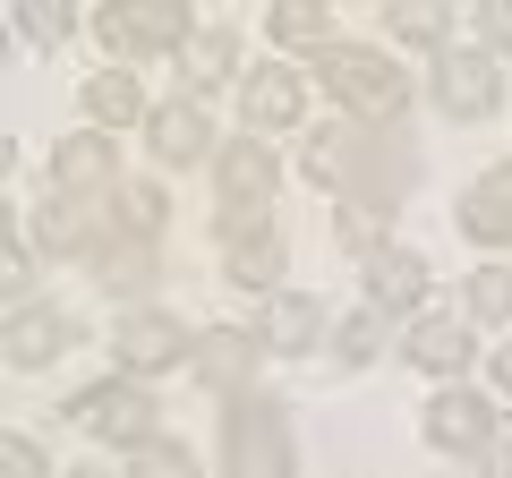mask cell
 Returning <instances> with one entry per match:
<instances>
[{"label": "cell", "instance_id": "22", "mask_svg": "<svg viewBox=\"0 0 512 478\" xmlns=\"http://www.w3.org/2000/svg\"><path fill=\"white\" fill-rule=\"evenodd\" d=\"M154 274H163V265H154L146 239H111V257L94 265V282H103L111 299H146V291H154Z\"/></svg>", "mask_w": 512, "mask_h": 478}, {"label": "cell", "instance_id": "36", "mask_svg": "<svg viewBox=\"0 0 512 478\" xmlns=\"http://www.w3.org/2000/svg\"><path fill=\"white\" fill-rule=\"evenodd\" d=\"M495 385H504V393H512V342H504V350H495Z\"/></svg>", "mask_w": 512, "mask_h": 478}, {"label": "cell", "instance_id": "10", "mask_svg": "<svg viewBox=\"0 0 512 478\" xmlns=\"http://www.w3.org/2000/svg\"><path fill=\"white\" fill-rule=\"evenodd\" d=\"M359 274H367V308H384V316H419L427 291H436V274H427L419 248H376Z\"/></svg>", "mask_w": 512, "mask_h": 478}, {"label": "cell", "instance_id": "35", "mask_svg": "<svg viewBox=\"0 0 512 478\" xmlns=\"http://www.w3.org/2000/svg\"><path fill=\"white\" fill-rule=\"evenodd\" d=\"M487 470L512 478V419H495V436H487Z\"/></svg>", "mask_w": 512, "mask_h": 478}, {"label": "cell", "instance_id": "32", "mask_svg": "<svg viewBox=\"0 0 512 478\" xmlns=\"http://www.w3.org/2000/svg\"><path fill=\"white\" fill-rule=\"evenodd\" d=\"M0 478H52L43 444H35V436H9V444H0Z\"/></svg>", "mask_w": 512, "mask_h": 478}, {"label": "cell", "instance_id": "27", "mask_svg": "<svg viewBox=\"0 0 512 478\" xmlns=\"http://www.w3.org/2000/svg\"><path fill=\"white\" fill-rule=\"evenodd\" d=\"M470 316L478 325H504L512 316V265H478L470 274Z\"/></svg>", "mask_w": 512, "mask_h": 478}, {"label": "cell", "instance_id": "30", "mask_svg": "<svg viewBox=\"0 0 512 478\" xmlns=\"http://www.w3.org/2000/svg\"><path fill=\"white\" fill-rule=\"evenodd\" d=\"M333 231H342V248H359V265H367V257H376V231H384V205H359V197H342Z\"/></svg>", "mask_w": 512, "mask_h": 478}, {"label": "cell", "instance_id": "37", "mask_svg": "<svg viewBox=\"0 0 512 478\" xmlns=\"http://www.w3.org/2000/svg\"><path fill=\"white\" fill-rule=\"evenodd\" d=\"M69 478H103V470H69Z\"/></svg>", "mask_w": 512, "mask_h": 478}, {"label": "cell", "instance_id": "1", "mask_svg": "<svg viewBox=\"0 0 512 478\" xmlns=\"http://www.w3.org/2000/svg\"><path fill=\"white\" fill-rule=\"evenodd\" d=\"M316 69H325V94H342V103L359 111V120H376V129H393L410 111V77L393 69L376 43H325Z\"/></svg>", "mask_w": 512, "mask_h": 478}, {"label": "cell", "instance_id": "20", "mask_svg": "<svg viewBox=\"0 0 512 478\" xmlns=\"http://www.w3.org/2000/svg\"><path fill=\"white\" fill-rule=\"evenodd\" d=\"M239 69V35H231V26H197V35H188L180 43V77H188V86H222V77H231Z\"/></svg>", "mask_w": 512, "mask_h": 478}, {"label": "cell", "instance_id": "2", "mask_svg": "<svg viewBox=\"0 0 512 478\" xmlns=\"http://www.w3.org/2000/svg\"><path fill=\"white\" fill-rule=\"evenodd\" d=\"M222 470L231 478H291V419H282L274 393H239L222 410Z\"/></svg>", "mask_w": 512, "mask_h": 478}, {"label": "cell", "instance_id": "5", "mask_svg": "<svg viewBox=\"0 0 512 478\" xmlns=\"http://www.w3.org/2000/svg\"><path fill=\"white\" fill-rule=\"evenodd\" d=\"M69 419L77 427H94V436H111V444H128V453H146L154 436H163V402H154L146 385H128V376H103V385H86L69 402Z\"/></svg>", "mask_w": 512, "mask_h": 478}, {"label": "cell", "instance_id": "38", "mask_svg": "<svg viewBox=\"0 0 512 478\" xmlns=\"http://www.w3.org/2000/svg\"><path fill=\"white\" fill-rule=\"evenodd\" d=\"M478 478H495V470H478Z\"/></svg>", "mask_w": 512, "mask_h": 478}, {"label": "cell", "instance_id": "3", "mask_svg": "<svg viewBox=\"0 0 512 478\" xmlns=\"http://www.w3.org/2000/svg\"><path fill=\"white\" fill-rule=\"evenodd\" d=\"M274 188H282V163H274L265 137H231V146H222V239H231V248L256 239V231H274V222H265Z\"/></svg>", "mask_w": 512, "mask_h": 478}, {"label": "cell", "instance_id": "18", "mask_svg": "<svg viewBox=\"0 0 512 478\" xmlns=\"http://www.w3.org/2000/svg\"><path fill=\"white\" fill-rule=\"evenodd\" d=\"M402 350H410V368H427V376H461V368H470V342H461V316H419Z\"/></svg>", "mask_w": 512, "mask_h": 478}, {"label": "cell", "instance_id": "15", "mask_svg": "<svg viewBox=\"0 0 512 478\" xmlns=\"http://www.w3.org/2000/svg\"><path fill=\"white\" fill-rule=\"evenodd\" d=\"M316 342H325V308H316L308 291L265 299V350H274V359H308Z\"/></svg>", "mask_w": 512, "mask_h": 478}, {"label": "cell", "instance_id": "4", "mask_svg": "<svg viewBox=\"0 0 512 478\" xmlns=\"http://www.w3.org/2000/svg\"><path fill=\"white\" fill-rule=\"evenodd\" d=\"M94 35H103L111 60H154V52H180L197 35V18H188V0H111L94 18Z\"/></svg>", "mask_w": 512, "mask_h": 478}, {"label": "cell", "instance_id": "14", "mask_svg": "<svg viewBox=\"0 0 512 478\" xmlns=\"http://www.w3.org/2000/svg\"><path fill=\"white\" fill-rule=\"evenodd\" d=\"M239 111H248V137H265V129H299L308 86H299V69H256L248 86H239Z\"/></svg>", "mask_w": 512, "mask_h": 478}, {"label": "cell", "instance_id": "23", "mask_svg": "<svg viewBox=\"0 0 512 478\" xmlns=\"http://www.w3.org/2000/svg\"><path fill=\"white\" fill-rule=\"evenodd\" d=\"M231 282L239 291H274L282 299V231H256L231 248Z\"/></svg>", "mask_w": 512, "mask_h": 478}, {"label": "cell", "instance_id": "31", "mask_svg": "<svg viewBox=\"0 0 512 478\" xmlns=\"http://www.w3.org/2000/svg\"><path fill=\"white\" fill-rule=\"evenodd\" d=\"M384 26H393L402 43H444V35H453V18H444V9H384Z\"/></svg>", "mask_w": 512, "mask_h": 478}, {"label": "cell", "instance_id": "13", "mask_svg": "<svg viewBox=\"0 0 512 478\" xmlns=\"http://www.w3.org/2000/svg\"><path fill=\"white\" fill-rule=\"evenodd\" d=\"M256 350H265V333H239V325H214V333H197V359L188 368L205 376L214 393H248V376H256Z\"/></svg>", "mask_w": 512, "mask_h": 478}, {"label": "cell", "instance_id": "6", "mask_svg": "<svg viewBox=\"0 0 512 478\" xmlns=\"http://www.w3.org/2000/svg\"><path fill=\"white\" fill-rule=\"evenodd\" d=\"M35 239L52 248V257H111V239H120V222H111V197H52L35 214Z\"/></svg>", "mask_w": 512, "mask_h": 478}, {"label": "cell", "instance_id": "25", "mask_svg": "<svg viewBox=\"0 0 512 478\" xmlns=\"http://www.w3.org/2000/svg\"><path fill=\"white\" fill-rule=\"evenodd\" d=\"M265 35L274 43H333V9L325 0H282L274 18H265Z\"/></svg>", "mask_w": 512, "mask_h": 478}, {"label": "cell", "instance_id": "34", "mask_svg": "<svg viewBox=\"0 0 512 478\" xmlns=\"http://www.w3.org/2000/svg\"><path fill=\"white\" fill-rule=\"evenodd\" d=\"M478 35H487V52H512V0H487L478 9Z\"/></svg>", "mask_w": 512, "mask_h": 478}, {"label": "cell", "instance_id": "21", "mask_svg": "<svg viewBox=\"0 0 512 478\" xmlns=\"http://www.w3.org/2000/svg\"><path fill=\"white\" fill-rule=\"evenodd\" d=\"M86 111H94V129H128V120H154L128 69H94V77H86Z\"/></svg>", "mask_w": 512, "mask_h": 478}, {"label": "cell", "instance_id": "7", "mask_svg": "<svg viewBox=\"0 0 512 478\" xmlns=\"http://www.w3.org/2000/svg\"><path fill=\"white\" fill-rule=\"evenodd\" d=\"M120 368L128 376H163V368H188L197 359V342H188V325L180 316H163V308H128L120 316Z\"/></svg>", "mask_w": 512, "mask_h": 478}, {"label": "cell", "instance_id": "17", "mask_svg": "<svg viewBox=\"0 0 512 478\" xmlns=\"http://www.w3.org/2000/svg\"><path fill=\"white\" fill-rule=\"evenodd\" d=\"M146 137H154V163H197L205 146H214V129H205V111L197 103H154V120H146Z\"/></svg>", "mask_w": 512, "mask_h": 478}, {"label": "cell", "instance_id": "33", "mask_svg": "<svg viewBox=\"0 0 512 478\" xmlns=\"http://www.w3.org/2000/svg\"><path fill=\"white\" fill-rule=\"evenodd\" d=\"M0 282H9V299H18L26 282H35V248H26V231H18V222H9V248H0Z\"/></svg>", "mask_w": 512, "mask_h": 478}, {"label": "cell", "instance_id": "29", "mask_svg": "<svg viewBox=\"0 0 512 478\" xmlns=\"http://www.w3.org/2000/svg\"><path fill=\"white\" fill-rule=\"evenodd\" d=\"M69 9H60V0H26V9H18V35L26 43H43V52H60V43H69Z\"/></svg>", "mask_w": 512, "mask_h": 478}, {"label": "cell", "instance_id": "28", "mask_svg": "<svg viewBox=\"0 0 512 478\" xmlns=\"http://www.w3.org/2000/svg\"><path fill=\"white\" fill-rule=\"evenodd\" d=\"M128 478H197V453L171 444V436H154L146 453H128Z\"/></svg>", "mask_w": 512, "mask_h": 478}, {"label": "cell", "instance_id": "26", "mask_svg": "<svg viewBox=\"0 0 512 478\" xmlns=\"http://www.w3.org/2000/svg\"><path fill=\"white\" fill-rule=\"evenodd\" d=\"M384 350V308H359V316H342V333H333V359L342 368H367Z\"/></svg>", "mask_w": 512, "mask_h": 478}, {"label": "cell", "instance_id": "16", "mask_svg": "<svg viewBox=\"0 0 512 478\" xmlns=\"http://www.w3.org/2000/svg\"><path fill=\"white\" fill-rule=\"evenodd\" d=\"M461 231L487 239V248H512V163H495L487 180L461 197Z\"/></svg>", "mask_w": 512, "mask_h": 478}, {"label": "cell", "instance_id": "9", "mask_svg": "<svg viewBox=\"0 0 512 478\" xmlns=\"http://www.w3.org/2000/svg\"><path fill=\"white\" fill-rule=\"evenodd\" d=\"M495 419H504V410H495L487 393H470V385H444L436 402H427V444H436V453H487Z\"/></svg>", "mask_w": 512, "mask_h": 478}, {"label": "cell", "instance_id": "19", "mask_svg": "<svg viewBox=\"0 0 512 478\" xmlns=\"http://www.w3.org/2000/svg\"><path fill=\"white\" fill-rule=\"evenodd\" d=\"M359 146H367V129H359V120H333L325 137H308V180H316V188H342V197H350Z\"/></svg>", "mask_w": 512, "mask_h": 478}, {"label": "cell", "instance_id": "12", "mask_svg": "<svg viewBox=\"0 0 512 478\" xmlns=\"http://www.w3.org/2000/svg\"><path fill=\"white\" fill-rule=\"evenodd\" d=\"M86 342V325H77L69 308H18L9 316V368H52L60 350Z\"/></svg>", "mask_w": 512, "mask_h": 478}, {"label": "cell", "instance_id": "11", "mask_svg": "<svg viewBox=\"0 0 512 478\" xmlns=\"http://www.w3.org/2000/svg\"><path fill=\"white\" fill-rule=\"evenodd\" d=\"M495 52H436V103L453 120H487L495 111Z\"/></svg>", "mask_w": 512, "mask_h": 478}, {"label": "cell", "instance_id": "24", "mask_svg": "<svg viewBox=\"0 0 512 478\" xmlns=\"http://www.w3.org/2000/svg\"><path fill=\"white\" fill-rule=\"evenodd\" d=\"M163 214H171V197L154 180H128L120 197H111V222H120V239H146L154 248V231H163Z\"/></svg>", "mask_w": 512, "mask_h": 478}, {"label": "cell", "instance_id": "8", "mask_svg": "<svg viewBox=\"0 0 512 478\" xmlns=\"http://www.w3.org/2000/svg\"><path fill=\"white\" fill-rule=\"evenodd\" d=\"M52 197H120V146L111 137H60L52 163H43Z\"/></svg>", "mask_w": 512, "mask_h": 478}]
</instances>
